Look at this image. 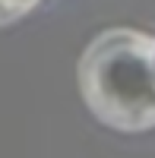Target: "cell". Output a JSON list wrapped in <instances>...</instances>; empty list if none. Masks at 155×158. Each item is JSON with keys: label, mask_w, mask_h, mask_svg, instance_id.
<instances>
[{"label": "cell", "mask_w": 155, "mask_h": 158, "mask_svg": "<svg viewBox=\"0 0 155 158\" xmlns=\"http://www.w3.org/2000/svg\"><path fill=\"white\" fill-rule=\"evenodd\" d=\"M82 82L89 104L108 123L143 130L155 123V38L111 32L89 51Z\"/></svg>", "instance_id": "cell-1"}, {"label": "cell", "mask_w": 155, "mask_h": 158, "mask_svg": "<svg viewBox=\"0 0 155 158\" xmlns=\"http://www.w3.org/2000/svg\"><path fill=\"white\" fill-rule=\"evenodd\" d=\"M10 3H16V6H22V3H32V0H10Z\"/></svg>", "instance_id": "cell-2"}]
</instances>
